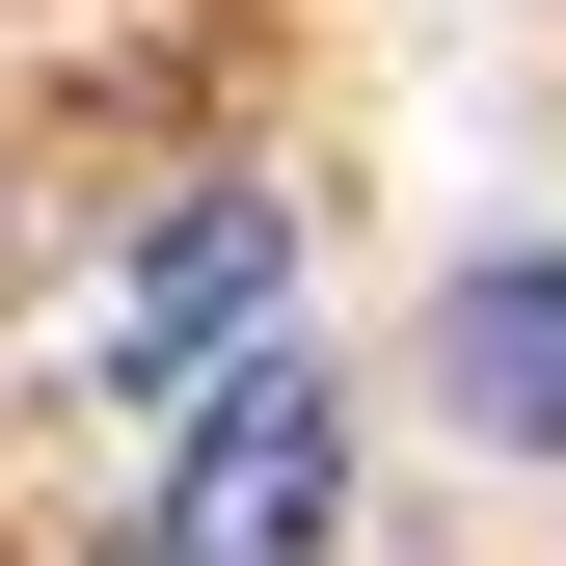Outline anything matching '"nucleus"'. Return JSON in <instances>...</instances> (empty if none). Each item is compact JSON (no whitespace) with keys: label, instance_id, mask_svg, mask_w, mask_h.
<instances>
[{"label":"nucleus","instance_id":"1","mask_svg":"<svg viewBox=\"0 0 566 566\" xmlns=\"http://www.w3.org/2000/svg\"><path fill=\"white\" fill-rule=\"evenodd\" d=\"M324 513H350L324 350H243V378L189 405V459H163V566H324Z\"/></svg>","mask_w":566,"mask_h":566},{"label":"nucleus","instance_id":"3","mask_svg":"<svg viewBox=\"0 0 566 566\" xmlns=\"http://www.w3.org/2000/svg\"><path fill=\"white\" fill-rule=\"evenodd\" d=\"M432 378H459V432L566 459V243L539 270H459V297H432Z\"/></svg>","mask_w":566,"mask_h":566},{"label":"nucleus","instance_id":"2","mask_svg":"<svg viewBox=\"0 0 566 566\" xmlns=\"http://www.w3.org/2000/svg\"><path fill=\"white\" fill-rule=\"evenodd\" d=\"M270 270H297V189H189V217L135 243V297H108V378L135 405H217L243 324H270Z\"/></svg>","mask_w":566,"mask_h":566}]
</instances>
